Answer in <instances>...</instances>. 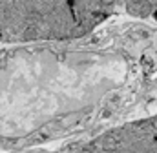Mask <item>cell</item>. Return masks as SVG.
I'll return each mask as SVG.
<instances>
[]
</instances>
